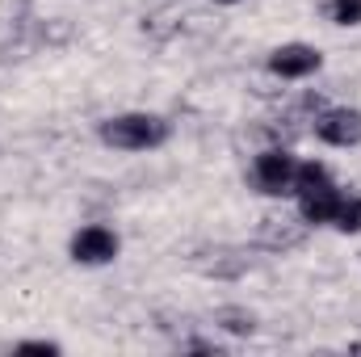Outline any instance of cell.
I'll return each instance as SVG.
<instances>
[{"instance_id":"5bb4252c","label":"cell","mask_w":361,"mask_h":357,"mask_svg":"<svg viewBox=\"0 0 361 357\" xmlns=\"http://www.w3.org/2000/svg\"><path fill=\"white\" fill-rule=\"evenodd\" d=\"M13 353H47V357H55L59 353V345H55V341H21V345H13Z\"/></svg>"},{"instance_id":"30bf717a","label":"cell","mask_w":361,"mask_h":357,"mask_svg":"<svg viewBox=\"0 0 361 357\" xmlns=\"http://www.w3.org/2000/svg\"><path fill=\"white\" fill-rule=\"evenodd\" d=\"M332 227H336L341 236H357V231H361V193H353V198H341V210H336Z\"/></svg>"},{"instance_id":"277c9868","label":"cell","mask_w":361,"mask_h":357,"mask_svg":"<svg viewBox=\"0 0 361 357\" xmlns=\"http://www.w3.org/2000/svg\"><path fill=\"white\" fill-rule=\"evenodd\" d=\"M118 253H122V240H118V231L105 227V223L80 227V231L72 236V244H68V257H72L76 265H109Z\"/></svg>"},{"instance_id":"7c38bea8","label":"cell","mask_w":361,"mask_h":357,"mask_svg":"<svg viewBox=\"0 0 361 357\" xmlns=\"http://www.w3.org/2000/svg\"><path fill=\"white\" fill-rule=\"evenodd\" d=\"M319 181H328V169L319 160H298V169H294V198L307 193V189H315Z\"/></svg>"},{"instance_id":"ba28073f","label":"cell","mask_w":361,"mask_h":357,"mask_svg":"<svg viewBox=\"0 0 361 357\" xmlns=\"http://www.w3.org/2000/svg\"><path fill=\"white\" fill-rule=\"evenodd\" d=\"M341 189L332 185V177L319 181L315 189H307V193H298V214L311 223V227H324V223H332L336 219V210H341Z\"/></svg>"},{"instance_id":"4fadbf2b","label":"cell","mask_w":361,"mask_h":357,"mask_svg":"<svg viewBox=\"0 0 361 357\" xmlns=\"http://www.w3.org/2000/svg\"><path fill=\"white\" fill-rule=\"evenodd\" d=\"M30 21V0H0V30H21Z\"/></svg>"},{"instance_id":"9a60e30c","label":"cell","mask_w":361,"mask_h":357,"mask_svg":"<svg viewBox=\"0 0 361 357\" xmlns=\"http://www.w3.org/2000/svg\"><path fill=\"white\" fill-rule=\"evenodd\" d=\"M180 349H185V353H219V349H214L210 341H185Z\"/></svg>"},{"instance_id":"7a4b0ae2","label":"cell","mask_w":361,"mask_h":357,"mask_svg":"<svg viewBox=\"0 0 361 357\" xmlns=\"http://www.w3.org/2000/svg\"><path fill=\"white\" fill-rule=\"evenodd\" d=\"M294 169H298V160L286 152V147H265L257 160H252V189L257 193H265V198H286V193H294Z\"/></svg>"},{"instance_id":"3957f363","label":"cell","mask_w":361,"mask_h":357,"mask_svg":"<svg viewBox=\"0 0 361 357\" xmlns=\"http://www.w3.org/2000/svg\"><path fill=\"white\" fill-rule=\"evenodd\" d=\"M307 231H311V223L298 214H265L261 223H257V236H252V244L257 248H265V253H294V248H302L307 244Z\"/></svg>"},{"instance_id":"6da1fadb","label":"cell","mask_w":361,"mask_h":357,"mask_svg":"<svg viewBox=\"0 0 361 357\" xmlns=\"http://www.w3.org/2000/svg\"><path fill=\"white\" fill-rule=\"evenodd\" d=\"M97 139L114 152H152V147H164L173 139V122L160 118V114H118V118H105L97 126Z\"/></svg>"},{"instance_id":"5b68a950","label":"cell","mask_w":361,"mask_h":357,"mask_svg":"<svg viewBox=\"0 0 361 357\" xmlns=\"http://www.w3.org/2000/svg\"><path fill=\"white\" fill-rule=\"evenodd\" d=\"M265 68L277 80H307V76H315L324 68V55L315 47H307V42H286V47H273L269 51Z\"/></svg>"},{"instance_id":"9c48e42d","label":"cell","mask_w":361,"mask_h":357,"mask_svg":"<svg viewBox=\"0 0 361 357\" xmlns=\"http://www.w3.org/2000/svg\"><path fill=\"white\" fill-rule=\"evenodd\" d=\"M214 324L227 328V332H235V337H252L257 332V315L248 307H219L214 311Z\"/></svg>"},{"instance_id":"8fae6325","label":"cell","mask_w":361,"mask_h":357,"mask_svg":"<svg viewBox=\"0 0 361 357\" xmlns=\"http://www.w3.org/2000/svg\"><path fill=\"white\" fill-rule=\"evenodd\" d=\"M324 13L332 25H361V0H324Z\"/></svg>"},{"instance_id":"52a82bcc","label":"cell","mask_w":361,"mask_h":357,"mask_svg":"<svg viewBox=\"0 0 361 357\" xmlns=\"http://www.w3.org/2000/svg\"><path fill=\"white\" fill-rule=\"evenodd\" d=\"M189 265L197 269V273H206V277H240V273L252 269V261H248L240 248L214 244V248H197V253L189 257Z\"/></svg>"},{"instance_id":"8992f818","label":"cell","mask_w":361,"mask_h":357,"mask_svg":"<svg viewBox=\"0 0 361 357\" xmlns=\"http://www.w3.org/2000/svg\"><path fill=\"white\" fill-rule=\"evenodd\" d=\"M315 135H319L328 147H357L361 143V109H349V105L319 109Z\"/></svg>"},{"instance_id":"2e32d148","label":"cell","mask_w":361,"mask_h":357,"mask_svg":"<svg viewBox=\"0 0 361 357\" xmlns=\"http://www.w3.org/2000/svg\"><path fill=\"white\" fill-rule=\"evenodd\" d=\"M214 4H240V0H214Z\"/></svg>"}]
</instances>
